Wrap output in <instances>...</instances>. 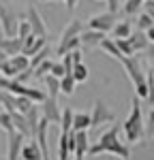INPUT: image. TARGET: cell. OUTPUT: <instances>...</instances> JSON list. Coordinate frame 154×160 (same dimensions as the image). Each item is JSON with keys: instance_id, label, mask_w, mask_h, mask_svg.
<instances>
[{"instance_id": "obj_20", "label": "cell", "mask_w": 154, "mask_h": 160, "mask_svg": "<svg viewBox=\"0 0 154 160\" xmlns=\"http://www.w3.org/2000/svg\"><path fill=\"white\" fill-rule=\"evenodd\" d=\"M43 83H45V88H47V94L49 96H56L58 98V94H62L60 92V77H56V75H45L43 77Z\"/></svg>"}, {"instance_id": "obj_37", "label": "cell", "mask_w": 154, "mask_h": 160, "mask_svg": "<svg viewBox=\"0 0 154 160\" xmlns=\"http://www.w3.org/2000/svg\"><path fill=\"white\" fill-rule=\"evenodd\" d=\"M51 75H56V77H60V79H62L64 75H66V68H64V64H62V62H54Z\"/></svg>"}, {"instance_id": "obj_10", "label": "cell", "mask_w": 154, "mask_h": 160, "mask_svg": "<svg viewBox=\"0 0 154 160\" xmlns=\"http://www.w3.org/2000/svg\"><path fill=\"white\" fill-rule=\"evenodd\" d=\"M45 45H47V38H45V37L30 34L28 38H24V49H22V53H24V56H28V58H32V56H37L38 51L45 47Z\"/></svg>"}, {"instance_id": "obj_41", "label": "cell", "mask_w": 154, "mask_h": 160, "mask_svg": "<svg viewBox=\"0 0 154 160\" xmlns=\"http://www.w3.org/2000/svg\"><path fill=\"white\" fill-rule=\"evenodd\" d=\"M77 7V0H71V2H69V4H66V9H69V11H73V9H75Z\"/></svg>"}, {"instance_id": "obj_16", "label": "cell", "mask_w": 154, "mask_h": 160, "mask_svg": "<svg viewBox=\"0 0 154 160\" xmlns=\"http://www.w3.org/2000/svg\"><path fill=\"white\" fill-rule=\"evenodd\" d=\"M81 47V37H73V38H60L58 47H56V53L58 56H64L69 51H75Z\"/></svg>"}, {"instance_id": "obj_36", "label": "cell", "mask_w": 154, "mask_h": 160, "mask_svg": "<svg viewBox=\"0 0 154 160\" xmlns=\"http://www.w3.org/2000/svg\"><path fill=\"white\" fill-rule=\"evenodd\" d=\"M2 75H7V77H17L19 75V71H17V66L11 62V58L2 64Z\"/></svg>"}, {"instance_id": "obj_23", "label": "cell", "mask_w": 154, "mask_h": 160, "mask_svg": "<svg viewBox=\"0 0 154 160\" xmlns=\"http://www.w3.org/2000/svg\"><path fill=\"white\" fill-rule=\"evenodd\" d=\"M111 32H114V38H128L133 34V24L131 22H118Z\"/></svg>"}, {"instance_id": "obj_13", "label": "cell", "mask_w": 154, "mask_h": 160, "mask_svg": "<svg viewBox=\"0 0 154 160\" xmlns=\"http://www.w3.org/2000/svg\"><path fill=\"white\" fill-rule=\"evenodd\" d=\"M0 49H4L9 56H17L24 49V38L19 37H4L0 41Z\"/></svg>"}, {"instance_id": "obj_45", "label": "cell", "mask_w": 154, "mask_h": 160, "mask_svg": "<svg viewBox=\"0 0 154 160\" xmlns=\"http://www.w3.org/2000/svg\"><path fill=\"white\" fill-rule=\"evenodd\" d=\"M64 2H66V4H69V2H71V0H64Z\"/></svg>"}, {"instance_id": "obj_7", "label": "cell", "mask_w": 154, "mask_h": 160, "mask_svg": "<svg viewBox=\"0 0 154 160\" xmlns=\"http://www.w3.org/2000/svg\"><path fill=\"white\" fill-rule=\"evenodd\" d=\"M9 135V145H7V158L9 160H19L22 158V149H24V141L28 137L24 132H19V130H11V132H7Z\"/></svg>"}, {"instance_id": "obj_44", "label": "cell", "mask_w": 154, "mask_h": 160, "mask_svg": "<svg viewBox=\"0 0 154 160\" xmlns=\"http://www.w3.org/2000/svg\"><path fill=\"white\" fill-rule=\"evenodd\" d=\"M0 73H2V64H0Z\"/></svg>"}, {"instance_id": "obj_18", "label": "cell", "mask_w": 154, "mask_h": 160, "mask_svg": "<svg viewBox=\"0 0 154 160\" xmlns=\"http://www.w3.org/2000/svg\"><path fill=\"white\" fill-rule=\"evenodd\" d=\"M84 30H86V28H84V22H81V19H71L69 24L64 26V30H62V34H60V38H73V37H79Z\"/></svg>"}, {"instance_id": "obj_12", "label": "cell", "mask_w": 154, "mask_h": 160, "mask_svg": "<svg viewBox=\"0 0 154 160\" xmlns=\"http://www.w3.org/2000/svg\"><path fill=\"white\" fill-rule=\"evenodd\" d=\"M128 41H131V45H133V49H135V53H139V51H146L150 45H152V41L148 38V34L143 32V30H137L135 28V32L128 37Z\"/></svg>"}, {"instance_id": "obj_29", "label": "cell", "mask_w": 154, "mask_h": 160, "mask_svg": "<svg viewBox=\"0 0 154 160\" xmlns=\"http://www.w3.org/2000/svg\"><path fill=\"white\" fill-rule=\"evenodd\" d=\"M152 26H154V17H152V15H148V13H141L139 17H137L135 28H137V30H143V32H148Z\"/></svg>"}, {"instance_id": "obj_38", "label": "cell", "mask_w": 154, "mask_h": 160, "mask_svg": "<svg viewBox=\"0 0 154 160\" xmlns=\"http://www.w3.org/2000/svg\"><path fill=\"white\" fill-rule=\"evenodd\" d=\"M143 9H146L148 15H152V17H154V0H146V2H143Z\"/></svg>"}, {"instance_id": "obj_8", "label": "cell", "mask_w": 154, "mask_h": 160, "mask_svg": "<svg viewBox=\"0 0 154 160\" xmlns=\"http://www.w3.org/2000/svg\"><path fill=\"white\" fill-rule=\"evenodd\" d=\"M114 111L107 107V102L101 98L94 100V107H92V126H103V124L114 122Z\"/></svg>"}, {"instance_id": "obj_42", "label": "cell", "mask_w": 154, "mask_h": 160, "mask_svg": "<svg viewBox=\"0 0 154 160\" xmlns=\"http://www.w3.org/2000/svg\"><path fill=\"white\" fill-rule=\"evenodd\" d=\"M150 64L154 66V51H152V56H150Z\"/></svg>"}, {"instance_id": "obj_43", "label": "cell", "mask_w": 154, "mask_h": 160, "mask_svg": "<svg viewBox=\"0 0 154 160\" xmlns=\"http://www.w3.org/2000/svg\"><path fill=\"white\" fill-rule=\"evenodd\" d=\"M73 160H84V158H73Z\"/></svg>"}, {"instance_id": "obj_24", "label": "cell", "mask_w": 154, "mask_h": 160, "mask_svg": "<svg viewBox=\"0 0 154 160\" xmlns=\"http://www.w3.org/2000/svg\"><path fill=\"white\" fill-rule=\"evenodd\" d=\"M73 118H75V111L71 107L62 109V120H60V130L62 132H71L73 130Z\"/></svg>"}, {"instance_id": "obj_28", "label": "cell", "mask_w": 154, "mask_h": 160, "mask_svg": "<svg viewBox=\"0 0 154 160\" xmlns=\"http://www.w3.org/2000/svg\"><path fill=\"white\" fill-rule=\"evenodd\" d=\"M73 75H75L77 83H84V81H88L90 71H88V66H86L84 62H79V64H75V66H73Z\"/></svg>"}, {"instance_id": "obj_39", "label": "cell", "mask_w": 154, "mask_h": 160, "mask_svg": "<svg viewBox=\"0 0 154 160\" xmlns=\"http://www.w3.org/2000/svg\"><path fill=\"white\" fill-rule=\"evenodd\" d=\"M107 9L114 11V13H118V9H120V0H107Z\"/></svg>"}, {"instance_id": "obj_22", "label": "cell", "mask_w": 154, "mask_h": 160, "mask_svg": "<svg viewBox=\"0 0 154 160\" xmlns=\"http://www.w3.org/2000/svg\"><path fill=\"white\" fill-rule=\"evenodd\" d=\"M75 86H77V79H75V75H73V73L64 75L62 79H60V92L66 94V96H71V94L75 92Z\"/></svg>"}, {"instance_id": "obj_2", "label": "cell", "mask_w": 154, "mask_h": 160, "mask_svg": "<svg viewBox=\"0 0 154 160\" xmlns=\"http://www.w3.org/2000/svg\"><path fill=\"white\" fill-rule=\"evenodd\" d=\"M139 96L135 94L131 100V111H128V118L122 124V130L126 135L128 143H139L141 139L146 137V120H143V113H141V102Z\"/></svg>"}, {"instance_id": "obj_40", "label": "cell", "mask_w": 154, "mask_h": 160, "mask_svg": "<svg viewBox=\"0 0 154 160\" xmlns=\"http://www.w3.org/2000/svg\"><path fill=\"white\" fill-rule=\"evenodd\" d=\"M146 34H148V38L152 41V45H154V26L150 28V30H148V32H146Z\"/></svg>"}, {"instance_id": "obj_9", "label": "cell", "mask_w": 154, "mask_h": 160, "mask_svg": "<svg viewBox=\"0 0 154 160\" xmlns=\"http://www.w3.org/2000/svg\"><path fill=\"white\" fill-rule=\"evenodd\" d=\"M26 19L32 24V32H34L37 37H45V38H47V24H45V19L41 17V13H38L34 7H28V11H26Z\"/></svg>"}, {"instance_id": "obj_26", "label": "cell", "mask_w": 154, "mask_h": 160, "mask_svg": "<svg viewBox=\"0 0 154 160\" xmlns=\"http://www.w3.org/2000/svg\"><path fill=\"white\" fill-rule=\"evenodd\" d=\"M143 2L146 0H124V4H122V13H126V15H135V13H139L143 9Z\"/></svg>"}, {"instance_id": "obj_19", "label": "cell", "mask_w": 154, "mask_h": 160, "mask_svg": "<svg viewBox=\"0 0 154 160\" xmlns=\"http://www.w3.org/2000/svg\"><path fill=\"white\" fill-rule=\"evenodd\" d=\"M107 56H111V58H116V60H120V58H124V53L120 51V47H118V43H116V38H103V43L99 45Z\"/></svg>"}, {"instance_id": "obj_48", "label": "cell", "mask_w": 154, "mask_h": 160, "mask_svg": "<svg viewBox=\"0 0 154 160\" xmlns=\"http://www.w3.org/2000/svg\"><path fill=\"white\" fill-rule=\"evenodd\" d=\"M0 41H2V38H0Z\"/></svg>"}, {"instance_id": "obj_4", "label": "cell", "mask_w": 154, "mask_h": 160, "mask_svg": "<svg viewBox=\"0 0 154 160\" xmlns=\"http://www.w3.org/2000/svg\"><path fill=\"white\" fill-rule=\"evenodd\" d=\"M0 28L4 37H17L19 19L15 15V9L9 7V2H0Z\"/></svg>"}, {"instance_id": "obj_11", "label": "cell", "mask_w": 154, "mask_h": 160, "mask_svg": "<svg viewBox=\"0 0 154 160\" xmlns=\"http://www.w3.org/2000/svg\"><path fill=\"white\" fill-rule=\"evenodd\" d=\"M79 37H81V47H96V45H101V43H103L105 32L94 30V28H88V30H84Z\"/></svg>"}, {"instance_id": "obj_34", "label": "cell", "mask_w": 154, "mask_h": 160, "mask_svg": "<svg viewBox=\"0 0 154 160\" xmlns=\"http://www.w3.org/2000/svg\"><path fill=\"white\" fill-rule=\"evenodd\" d=\"M146 137L154 139V107H150L148 118H146Z\"/></svg>"}, {"instance_id": "obj_46", "label": "cell", "mask_w": 154, "mask_h": 160, "mask_svg": "<svg viewBox=\"0 0 154 160\" xmlns=\"http://www.w3.org/2000/svg\"><path fill=\"white\" fill-rule=\"evenodd\" d=\"M0 160H9V158H0Z\"/></svg>"}, {"instance_id": "obj_30", "label": "cell", "mask_w": 154, "mask_h": 160, "mask_svg": "<svg viewBox=\"0 0 154 160\" xmlns=\"http://www.w3.org/2000/svg\"><path fill=\"white\" fill-rule=\"evenodd\" d=\"M51 68H54V60L51 58H47V60H43L41 64H38L37 68H34V77H38V79H43L45 75L51 73Z\"/></svg>"}, {"instance_id": "obj_6", "label": "cell", "mask_w": 154, "mask_h": 160, "mask_svg": "<svg viewBox=\"0 0 154 160\" xmlns=\"http://www.w3.org/2000/svg\"><path fill=\"white\" fill-rule=\"evenodd\" d=\"M38 107H41V115L45 120H49V124H60V120H62V109H60L56 96H49L47 94V98L43 100V102H38Z\"/></svg>"}, {"instance_id": "obj_15", "label": "cell", "mask_w": 154, "mask_h": 160, "mask_svg": "<svg viewBox=\"0 0 154 160\" xmlns=\"http://www.w3.org/2000/svg\"><path fill=\"white\" fill-rule=\"evenodd\" d=\"M22 158L24 160H43V149L38 145L37 139H32L30 143H26L22 149Z\"/></svg>"}, {"instance_id": "obj_3", "label": "cell", "mask_w": 154, "mask_h": 160, "mask_svg": "<svg viewBox=\"0 0 154 160\" xmlns=\"http://www.w3.org/2000/svg\"><path fill=\"white\" fill-rule=\"evenodd\" d=\"M122 62V68H124V73L128 75V79H131V83L135 88V94L139 96V98L148 100L150 96V86H148V75L141 71V64L137 58H133V56H124V58H120Z\"/></svg>"}, {"instance_id": "obj_1", "label": "cell", "mask_w": 154, "mask_h": 160, "mask_svg": "<svg viewBox=\"0 0 154 160\" xmlns=\"http://www.w3.org/2000/svg\"><path fill=\"white\" fill-rule=\"evenodd\" d=\"M120 128L114 124L109 130H105L96 143L90 145L88 156H101V154H109V156H116V160H128L131 158V148H128L124 141H120Z\"/></svg>"}, {"instance_id": "obj_31", "label": "cell", "mask_w": 154, "mask_h": 160, "mask_svg": "<svg viewBox=\"0 0 154 160\" xmlns=\"http://www.w3.org/2000/svg\"><path fill=\"white\" fill-rule=\"evenodd\" d=\"M49 56H51V49H49V45H45V47L38 51L37 56H32V58H30V68H37L38 64H41L43 60H47Z\"/></svg>"}, {"instance_id": "obj_21", "label": "cell", "mask_w": 154, "mask_h": 160, "mask_svg": "<svg viewBox=\"0 0 154 160\" xmlns=\"http://www.w3.org/2000/svg\"><path fill=\"white\" fill-rule=\"evenodd\" d=\"M88 128H92V113H75L73 130H88Z\"/></svg>"}, {"instance_id": "obj_14", "label": "cell", "mask_w": 154, "mask_h": 160, "mask_svg": "<svg viewBox=\"0 0 154 160\" xmlns=\"http://www.w3.org/2000/svg\"><path fill=\"white\" fill-rule=\"evenodd\" d=\"M77 137V148H75V158H84L90 152V139H88V130H75Z\"/></svg>"}, {"instance_id": "obj_25", "label": "cell", "mask_w": 154, "mask_h": 160, "mask_svg": "<svg viewBox=\"0 0 154 160\" xmlns=\"http://www.w3.org/2000/svg\"><path fill=\"white\" fill-rule=\"evenodd\" d=\"M69 132H62L60 130V141H58V160H69Z\"/></svg>"}, {"instance_id": "obj_33", "label": "cell", "mask_w": 154, "mask_h": 160, "mask_svg": "<svg viewBox=\"0 0 154 160\" xmlns=\"http://www.w3.org/2000/svg\"><path fill=\"white\" fill-rule=\"evenodd\" d=\"M30 34H34V32H32V24H30L26 17H24V19H19V30H17V37H19V38H28Z\"/></svg>"}, {"instance_id": "obj_17", "label": "cell", "mask_w": 154, "mask_h": 160, "mask_svg": "<svg viewBox=\"0 0 154 160\" xmlns=\"http://www.w3.org/2000/svg\"><path fill=\"white\" fill-rule=\"evenodd\" d=\"M13 124H15V130L24 132L26 137H32V128H30V122H28L26 113H22V111H13Z\"/></svg>"}, {"instance_id": "obj_47", "label": "cell", "mask_w": 154, "mask_h": 160, "mask_svg": "<svg viewBox=\"0 0 154 160\" xmlns=\"http://www.w3.org/2000/svg\"><path fill=\"white\" fill-rule=\"evenodd\" d=\"M43 2H47V0H43Z\"/></svg>"}, {"instance_id": "obj_32", "label": "cell", "mask_w": 154, "mask_h": 160, "mask_svg": "<svg viewBox=\"0 0 154 160\" xmlns=\"http://www.w3.org/2000/svg\"><path fill=\"white\" fill-rule=\"evenodd\" d=\"M32 105H34V100L28 98V96H17V100H15V109L22 111V113H28Z\"/></svg>"}, {"instance_id": "obj_5", "label": "cell", "mask_w": 154, "mask_h": 160, "mask_svg": "<svg viewBox=\"0 0 154 160\" xmlns=\"http://www.w3.org/2000/svg\"><path fill=\"white\" fill-rule=\"evenodd\" d=\"M88 28H94V30H101V32H111L116 28V24H118V13H114V11H107L105 13H96V15H92L88 22Z\"/></svg>"}, {"instance_id": "obj_35", "label": "cell", "mask_w": 154, "mask_h": 160, "mask_svg": "<svg viewBox=\"0 0 154 160\" xmlns=\"http://www.w3.org/2000/svg\"><path fill=\"white\" fill-rule=\"evenodd\" d=\"M116 43H118V47H120V51L124 56H133L135 53V49H133V45H131L128 38H116Z\"/></svg>"}, {"instance_id": "obj_27", "label": "cell", "mask_w": 154, "mask_h": 160, "mask_svg": "<svg viewBox=\"0 0 154 160\" xmlns=\"http://www.w3.org/2000/svg\"><path fill=\"white\" fill-rule=\"evenodd\" d=\"M0 128L2 130H7V132H11L15 130V124H13V113L11 111H0Z\"/></svg>"}]
</instances>
